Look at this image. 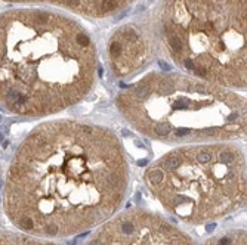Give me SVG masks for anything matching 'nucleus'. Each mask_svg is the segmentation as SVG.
<instances>
[{"instance_id": "f257e3e1", "label": "nucleus", "mask_w": 247, "mask_h": 245, "mask_svg": "<svg viewBox=\"0 0 247 245\" xmlns=\"http://www.w3.org/2000/svg\"><path fill=\"white\" fill-rule=\"evenodd\" d=\"M127 188L129 167L113 131L56 120L36 127L18 146L6 174L3 205L21 232L61 239L113 219Z\"/></svg>"}, {"instance_id": "6e6552de", "label": "nucleus", "mask_w": 247, "mask_h": 245, "mask_svg": "<svg viewBox=\"0 0 247 245\" xmlns=\"http://www.w3.org/2000/svg\"><path fill=\"white\" fill-rule=\"evenodd\" d=\"M2 244L0 245H58L45 241L37 236H31L27 233H18V232H2Z\"/></svg>"}, {"instance_id": "0eeeda50", "label": "nucleus", "mask_w": 247, "mask_h": 245, "mask_svg": "<svg viewBox=\"0 0 247 245\" xmlns=\"http://www.w3.org/2000/svg\"><path fill=\"white\" fill-rule=\"evenodd\" d=\"M201 245H247V230L235 229L213 236Z\"/></svg>"}, {"instance_id": "7ed1b4c3", "label": "nucleus", "mask_w": 247, "mask_h": 245, "mask_svg": "<svg viewBox=\"0 0 247 245\" xmlns=\"http://www.w3.org/2000/svg\"><path fill=\"white\" fill-rule=\"evenodd\" d=\"M117 106L139 133L164 143L247 137V100L221 84L185 75L153 74L123 90Z\"/></svg>"}, {"instance_id": "39448f33", "label": "nucleus", "mask_w": 247, "mask_h": 245, "mask_svg": "<svg viewBox=\"0 0 247 245\" xmlns=\"http://www.w3.org/2000/svg\"><path fill=\"white\" fill-rule=\"evenodd\" d=\"M86 245H195L188 235L161 216L127 210L101 224Z\"/></svg>"}, {"instance_id": "423d86ee", "label": "nucleus", "mask_w": 247, "mask_h": 245, "mask_svg": "<svg viewBox=\"0 0 247 245\" xmlns=\"http://www.w3.org/2000/svg\"><path fill=\"white\" fill-rule=\"evenodd\" d=\"M110 55L117 73L127 74L139 65L145 55V44L133 28L124 27L113 38L110 44Z\"/></svg>"}, {"instance_id": "f03ea898", "label": "nucleus", "mask_w": 247, "mask_h": 245, "mask_svg": "<svg viewBox=\"0 0 247 245\" xmlns=\"http://www.w3.org/2000/svg\"><path fill=\"white\" fill-rule=\"evenodd\" d=\"M96 56L77 22L47 11L2 16V106L21 117H46L90 92Z\"/></svg>"}, {"instance_id": "20e7f679", "label": "nucleus", "mask_w": 247, "mask_h": 245, "mask_svg": "<svg viewBox=\"0 0 247 245\" xmlns=\"http://www.w3.org/2000/svg\"><path fill=\"white\" fill-rule=\"evenodd\" d=\"M144 180L166 211L189 224L247 207V158L234 142L176 148L153 162Z\"/></svg>"}]
</instances>
